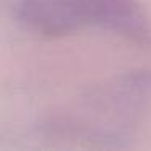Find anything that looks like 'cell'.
Masks as SVG:
<instances>
[{
    "mask_svg": "<svg viewBox=\"0 0 151 151\" xmlns=\"http://www.w3.org/2000/svg\"><path fill=\"white\" fill-rule=\"evenodd\" d=\"M18 23L41 36H67L88 26L104 28L137 44L150 41V20L138 0H12Z\"/></svg>",
    "mask_w": 151,
    "mask_h": 151,
    "instance_id": "cell-1",
    "label": "cell"
}]
</instances>
